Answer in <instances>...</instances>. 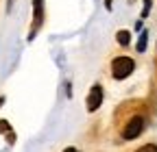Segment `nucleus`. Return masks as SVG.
Instances as JSON below:
<instances>
[{"label":"nucleus","instance_id":"obj_1","mask_svg":"<svg viewBox=\"0 0 157 152\" xmlns=\"http://www.w3.org/2000/svg\"><path fill=\"white\" fill-rule=\"evenodd\" d=\"M133 70H135V63H133V59H129V56H116L113 63H111V74H113L116 81H122L127 76H131Z\"/></svg>","mask_w":157,"mask_h":152},{"label":"nucleus","instance_id":"obj_2","mask_svg":"<svg viewBox=\"0 0 157 152\" xmlns=\"http://www.w3.org/2000/svg\"><path fill=\"white\" fill-rule=\"evenodd\" d=\"M142 130H144V118L135 115V118L129 120L127 128L122 130V137H124L127 141H131V139H135V137H140V132H142Z\"/></svg>","mask_w":157,"mask_h":152},{"label":"nucleus","instance_id":"obj_3","mask_svg":"<svg viewBox=\"0 0 157 152\" xmlns=\"http://www.w3.org/2000/svg\"><path fill=\"white\" fill-rule=\"evenodd\" d=\"M101 102H103V87H101V85H92L90 96H87V111H90V113L98 111Z\"/></svg>","mask_w":157,"mask_h":152},{"label":"nucleus","instance_id":"obj_4","mask_svg":"<svg viewBox=\"0 0 157 152\" xmlns=\"http://www.w3.org/2000/svg\"><path fill=\"white\" fill-rule=\"evenodd\" d=\"M33 15H35V28H37L44 17V0H33Z\"/></svg>","mask_w":157,"mask_h":152},{"label":"nucleus","instance_id":"obj_5","mask_svg":"<svg viewBox=\"0 0 157 152\" xmlns=\"http://www.w3.org/2000/svg\"><path fill=\"white\" fill-rule=\"evenodd\" d=\"M131 42V33L129 31H118V44L120 46H129Z\"/></svg>","mask_w":157,"mask_h":152},{"label":"nucleus","instance_id":"obj_6","mask_svg":"<svg viewBox=\"0 0 157 152\" xmlns=\"http://www.w3.org/2000/svg\"><path fill=\"white\" fill-rule=\"evenodd\" d=\"M146 44H148V33L142 31L140 39H137V52H144V50H146Z\"/></svg>","mask_w":157,"mask_h":152},{"label":"nucleus","instance_id":"obj_7","mask_svg":"<svg viewBox=\"0 0 157 152\" xmlns=\"http://www.w3.org/2000/svg\"><path fill=\"white\" fill-rule=\"evenodd\" d=\"M135 152H157V146H155V143H146V146H142V148H137Z\"/></svg>","mask_w":157,"mask_h":152},{"label":"nucleus","instance_id":"obj_8","mask_svg":"<svg viewBox=\"0 0 157 152\" xmlns=\"http://www.w3.org/2000/svg\"><path fill=\"white\" fill-rule=\"evenodd\" d=\"M151 5H153V0H144V9H142V20H144V17H148Z\"/></svg>","mask_w":157,"mask_h":152},{"label":"nucleus","instance_id":"obj_9","mask_svg":"<svg viewBox=\"0 0 157 152\" xmlns=\"http://www.w3.org/2000/svg\"><path fill=\"white\" fill-rule=\"evenodd\" d=\"M0 132H9V122L7 120H0Z\"/></svg>","mask_w":157,"mask_h":152},{"label":"nucleus","instance_id":"obj_10","mask_svg":"<svg viewBox=\"0 0 157 152\" xmlns=\"http://www.w3.org/2000/svg\"><path fill=\"white\" fill-rule=\"evenodd\" d=\"M63 152H78V150H76V148H66Z\"/></svg>","mask_w":157,"mask_h":152},{"label":"nucleus","instance_id":"obj_11","mask_svg":"<svg viewBox=\"0 0 157 152\" xmlns=\"http://www.w3.org/2000/svg\"><path fill=\"white\" fill-rule=\"evenodd\" d=\"M105 7H107V9H111V0H105Z\"/></svg>","mask_w":157,"mask_h":152},{"label":"nucleus","instance_id":"obj_12","mask_svg":"<svg viewBox=\"0 0 157 152\" xmlns=\"http://www.w3.org/2000/svg\"><path fill=\"white\" fill-rule=\"evenodd\" d=\"M2 102H5V98H2V96H0V107H2Z\"/></svg>","mask_w":157,"mask_h":152}]
</instances>
